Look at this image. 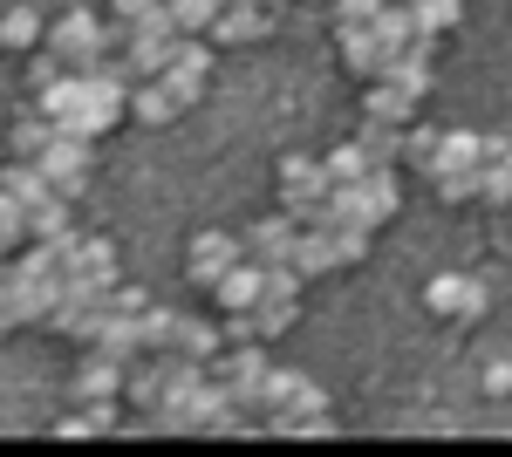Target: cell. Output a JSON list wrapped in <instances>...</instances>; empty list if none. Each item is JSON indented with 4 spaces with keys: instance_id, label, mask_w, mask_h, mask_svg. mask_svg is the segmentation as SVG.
Wrapping results in <instances>:
<instances>
[{
    "instance_id": "d4e9b609",
    "label": "cell",
    "mask_w": 512,
    "mask_h": 457,
    "mask_svg": "<svg viewBox=\"0 0 512 457\" xmlns=\"http://www.w3.org/2000/svg\"><path fill=\"white\" fill-rule=\"evenodd\" d=\"M301 382H308V376H294V369H274V362H267V376H260V389H253V410L267 417V410H280V403H294Z\"/></svg>"
},
{
    "instance_id": "60d3db41",
    "label": "cell",
    "mask_w": 512,
    "mask_h": 457,
    "mask_svg": "<svg viewBox=\"0 0 512 457\" xmlns=\"http://www.w3.org/2000/svg\"><path fill=\"white\" fill-rule=\"evenodd\" d=\"M7 328H14V314H7V307H0V335H7Z\"/></svg>"
},
{
    "instance_id": "ba28073f",
    "label": "cell",
    "mask_w": 512,
    "mask_h": 457,
    "mask_svg": "<svg viewBox=\"0 0 512 457\" xmlns=\"http://www.w3.org/2000/svg\"><path fill=\"white\" fill-rule=\"evenodd\" d=\"M328 212H335V232L342 226H362V232H376L390 212L376 205V191H369V178H355V185H328Z\"/></svg>"
},
{
    "instance_id": "6da1fadb",
    "label": "cell",
    "mask_w": 512,
    "mask_h": 457,
    "mask_svg": "<svg viewBox=\"0 0 512 457\" xmlns=\"http://www.w3.org/2000/svg\"><path fill=\"white\" fill-rule=\"evenodd\" d=\"M48 48H55L76 76H96V69L110 62V48H103V21H96L89 7H69V14L48 28Z\"/></svg>"
},
{
    "instance_id": "f35d334b",
    "label": "cell",
    "mask_w": 512,
    "mask_h": 457,
    "mask_svg": "<svg viewBox=\"0 0 512 457\" xmlns=\"http://www.w3.org/2000/svg\"><path fill=\"white\" fill-rule=\"evenodd\" d=\"M55 437H62V444H76V437H89V423H82V410H69V417L55 423Z\"/></svg>"
},
{
    "instance_id": "ab89813d",
    "label": "cell",
    "mask_w": 512,
    "mask_h": 457,
    "mask_svg": "<svg viewBox=\"0 0 512 457\" xmlns=\"http://www.w3.org/2000/svg\"><path fill=\"white\" fill-rule=\"evenodd\" d=\"M485 389L506 396V389H512V362H492V369H485Z\"/></svg>"
},
{
    "instance_id": "d6986e66",
    "label": "cell",
    "mask_w": 512,
    "mask_h": 457,
    "mask_svg": "<svg viewBox=\"0 0 512 457\" xmlns=\"http://www.w3.org/2000/svg\"><path fill=\"white\" fill-rule=\"evenodd\" d=\"M403 130H410V123H376V116H362L355 144L369 151V164H403Z\"/></svg>"
},
{
    "instance_id": "d590c367",
    "label": "cell",
    "mask_w": 512,
    "mask_h": 457,
    "mask_svg": "<svg viewBox=\"0 0 512 457\" xmlns=\"http://www.w3.org/2000/svg\"><path fill=\"white\" fill-rule=\"evenodd\" d=\"M383 0H335V28H376Z\"/></svg>"
},
{
    "instance_id": "7402d4cb",
    "label": "cell",
    "mask_w": 512,
    "mask_h": 457,
    "mask_svg": "<svg viewBox=\"0 0 512 457\" xmlns=\"http://www.w3.org/2000/svg\"><path fill=\"white\" fill-rule=\"evenodd\" d=\"M62 232H76V198H48V205H35L28 212V239H62Z\"/></svg>"
},
{
    "instance_id": "8fae6325",
    "label": "cell",
    "mask_w": 512,
    "mask_h": 457,
    "mask_svg": "<svg viewBox=\"0 0 512 457\" xmlns=\"http://www.w3.org/2000/svg\"><path fill=\"white\" fill-rule=\"evenodd\" d=\"M478 157H485V137H478V130H444V137H437V151H431V164H424V178H451V171H472Z\"/></svg>"
},
{
    "instance_id": "8992f818",
    "label": "cell",
    "mask_w": 512,
    "mask_h": 457,
    "mask_svg": "<svg viewBox=\"0 0 512 457\" xmlns=\"http://www.w3.org/2000/svg\"><path fill=\"white\" fill-rule=\"evenodd\" d=\"M294 246H301V226H294L287 212L246 226V260H253V267H294Z\"/></svg>"
},
{
    "instance_id": "7c38bea8",
    "label": "cell",
    "mask_w": 512,
    "mask_h": 457,
    "mask_svg": "<svg viewBox=\"0 0 512 457\" xmlns=\"http://www.w3.org/2000/svg\"><path fill=\"white\" fill-rule=\"evenodd\" d=\"M178 110H185V103H178V96L164 89V76L130 82V116H137V123H151V130H164V123H171Z\"/></svg>"
},
{
    "instance_id": "3957f363",
    "label": "cell",
    "mask_w": 512,
    "mask_h": 457,
    "mask_svg": "<svg viewBox=\"0 0 512 457\" xmlns=\"http://www.w3.org/2000/svg\"><path fill=\"white\" fill-rule=\"evenodd\" d=\"M205 369L226 382V396H233L239 410H253V389H260V376H267V355H260V342H226Z\"/></svg>"
},
{
    "instance_id": "ac0fdd59",
    "label": "cell",
    "mask_w": 512,
    "mask_h": 457,
    "mask_svg": "<svg viewBox=\"0 0 512 457\" xmlns=\"http://www.w3.org/2000/svg\"><path fill=\"white\" fill-rule=\"evenodd\" d=\"M55 137H62V130H55V116L21 110V116H14V130H7V151H14V157H41Z\"/></svg>"
},
{
    "instance_id": "d6a6232c",
    "label": "cell",
    "mask_w": 512,
    "mask_h": 457,
    "mask_svg": "<svg viewBox=\"0 0 512 457\" xmlns=\"http://www.w3.org/2000/svg\"><path fill=\"white\" fill-rule=\"evenodd\" d=\"M437 137H444V130L410 123V130H403V164H417V171H424V164H431V151H437Z\"/></svg>"
},
{
    "instance_id": "603a6c76",
    "label": "cell",
    "mask_w": 512,
    "mask_h": 457,
    "mask_svg": "<svg viewBox=\"0 0 512 457\" xmlns=\"http://www.w3.org/2000/svg\"><path fill=\"white\" fill-rule=\"evenodd\" d=\"M178 355H198V362H212L219 348H226V328H212V321H192V314H178Z\"/></svg>"
},
{
    "instance_id": "e0dca14e",
    "label": "cell",
    "mask_w": 512,
    "mask_h": 457,
    "mask_svg": "<svg viewBox=\"0 0 512 457\" xmlns=\"http://www.w3.org/2000/svg\"><path fill=\"white\" fill-rule=\"evenodd\" d=\"M103 355H117V362H137L144 355V328H137V314H103V328H96V342Z\"/></svg>"
},
{
    "instance_id": "74e56055",
    "label": "cell",
    "mask_w": 512,
    "mask_h": 457,
    "mask_svg": "<svg viewBox=\"0 0 512 457\" xmlns=\"http://www.w3.org/2000/svg\"><path fill=\"white\" fill-rule=\"evenodd\" d=\"M151 7H164V0H110V14H117V21H144Z\"/></svg>"
},
{
    "instance_id": "52a82bcc",
    "label": "cell",
    "mask_w": 512,
    "mask_h": 457,
    "mask_svg": "<svg viewBox=\"0 0 512 457\" xmlns=\"http://www.w3.org/2000/svg\"><path fill=\"white\" fill-rule=\"evenodd\" d=\"M424 301H431V314H444V321H478V314H485V287H478L472 273H437L431 287H424Z\"/></svg>"
},
{
    "instance_id": "30bf717a",
    "label": "cell",
    "mask_w": 512,
    "mask_h": 457,
    "mask_svg": "<svg viewBox=\"0 0 512 457\" xmlns=\"http://www.w3.org/2000/svg\"><path fill=\"white\" fill-rule=\"evenodd\" d=\"M123 376H130V362L103 355V348H89V355H82V369H76V382H69V396H76V403H96V396H123Z\"/></svg>"
},
{
    "instance_id": "7a4b0ae2",
    "label": "cell",
    "mask_w": 512,
    "mask_h": 457,
    "mask_svg": "<svg viewBox=\"0 0 512 457\" xmlns=\"http://www.w3.org/2000/svg\"><path fill=\"white\" fill-rule=\"evenodd\" d=\"M239 260H246V232H219L212 226V232H198L192 246H185V280H192V287H219Z\"/></svg>"
},
{
    "instance_id": "f546056e",
    "label": "cell",
    "mask_w": 512,
    "mask_h": 457,
    "mask_svg": "<svg viewBox=\"0 0 512 457\" xmlns=\"http://www.w3.org/2000/svg\"><path fill=\"white\" fill-rule=\"evenodd\" d=\"M21 239H28V205L14 191H0V253H14Z\"/></svg>"
},
{
    "instance_id": "4316f807",
    "label": "cell",
    "mask_w": 512,
    "mask_h": 457,
    "mask_svg": "<svg viewBox=\"0 0 512 457\" xmlns=\"http://www.w3.org/2000/svg\"><path fill=\"white\" fill-rule=\"evenodd\" d=\"M137 328H144V355H164V348L178 342V314H171V307H144Z\"/></svg>"
},
{
    "instance_id": "ffe728a7",
    "label": "cell",
    "mask_w": 512,
    "mask_h": 457,
    "mask_svg": "<svg viewBox=\"0 0 512 457\" xmlns=\"http://www.w3.org/2000/svg\"><path fill=\"white\" fill-rule=\"evenodd\" d=\"M260 280H267V267H253V260H239V267L226 273V280H219L212 294H219V307H226V314H239V307H253V301H260Z\"/></svg>"
},
{
    "instance_id": "9a60e30c",
    "label": "cell",
    "mask_w": 512,
    "mask_h": 457,
    "mask_svg": "<svg viewBox=\"0 0 512 457\" xmlns=\"http://www.w3.org/2000/svg\"><path fill=\"white\" fill-rule=\"evenodd\" d=\"M376 35H383V48H390V55L417 48V41H424V28H417V7H410V0H383V14H376Z\"/></svg>"
},
{
    "instance_id": "8d00e7d4",
    "label": "cell",
    "mask_w": 512,
    "mask_h": 457,
    "mask_svg": "<svg viewBox=\"0 0 512 457\" xmlns=\"http://www.w3.org/2000/svg\"><path fill=\"white\" fill-rule=\"evenodd\" d=\"M62 76H69V62H62L55 48H41L35 62H28V82H35V89H48V82H62Z\"/></svg>"
},
{
    "instance_id": "83f0119b",
    "label": "cell",
    "mask_w": 512,
    "mask_h": 457,
    "mask_svg": "<svg viewBox=\"0 0 512 457\" xmlns=\"http://www.w3.org/2000/svg\"><path fill=\"white\" fill-rule=\"evenodd\" d=\"M219 7L226 0H171V21H178V35H205L219 21Z\"/></svg>"
},
{
    "instance_id": "9c48e42d",
    "label": "cell",
    "mask_w": 512,
    "mask_h": 457,
    "mask_svg": "<svg viewBox=\"0 0 512 457\" xmlns=\"http://www.w3.org/2000/svg\"><path fill=\"white\" fill-rule=\"evenodd\" d=\"M335 48H342V69L362 76V82H376L383 69H390V48H383L376 28H335Z\"/></svg>"
},
{
    "instance_id": "2e32d148",
    "label": "cell",
    "mask_w": 512,
    "mask_h": 457,
    "mask_svg": "<svg viewBox=\"0 0 512 457\" xmlns=\"http://www.w3.org/2000/svg\"><path fill=\"white\" fill-rule=\"evenodd\" d=\"M0 191H14V198H21V205H28V212H35V205H48V198H55V185H48V171H41L35 157H14V164H7V171H0Z\"/></svg>"
},
{
    "instance_id": "cb8c5ba5",
    "label": "cell",
    "mask_w": 512,
    "mask_h": 457,
    "mask_svg": "<svg viewBox=\"0 0 512 457\" xmlns=\"http://www.w3.org/2000/svg\"><path fill=\"white\" fill-rule=\"evenodd\" d=\"M321 164H328V185H355V178H369V171H376V164H369V151H362V144H335V151H321Z\"/></svg>"
},
{
    "instance_id": "44dd1931",
    "label": "cell",
    "mask_w": 512,
    "mask_h": 457,
    "mask_svg": "<svg viewBox=\"0 0 512 457\" xmlns=\"http://www.w3.org/2000/svg\"><path fill=\"white\" fill-rule=\"evenodd\" d=\"M362 116H376V123H410V116H417V96H403L396 82H369Z\"/></svg>"
},
{
    "instance_id": "277c9868",
    "label": "cell",
    "mask_w": 512,
    "mask_h": 457,
    "mask_svg": "<svg viewBox=\"0 0 512 457\" xmlns=\"http://www.w3.org/2000/svg\"><path fill=\"white\" fill-rule=\"evenodd\" d=\"M35 164L48 171V185L62 191V198H82V191H89V171H96V157H89V137H55V144H48Z\"/></svg>"
},
{
    "instance_id": "b9f144b4",
    "label": "cell",
    "mask_w": 512,
    "mask_h": 457,
    "mask_svg": "<svg viewBox=\"0 0 512 457\" xmlns=\"http://www.w3.org/2000/svg\"><path fill=\"white\" fill-rule=\"evenodd\" d=\"M410 7H417V0H410Z\"/></svg>"
},
{
    "instance_id": "4fadbf2b",
    "label": "cell",
    "mask_w": 512,
    "mask_h": 457,
    "mask_svg": "<svg viewBox=\"0 0 512 457\" xmlns=\"http://www.w3.org/2000/svg\"><path fill=\"white\" fill-rule=\"evenodd\" d=\"M294 267H301V280H315V273L349 267V260H342V239H335V232H308V226H301V246H294Z\"/></svg>"
},
{
    "instance_id": "e575fe53",
    "label": "cell",
    "mask_w": 512,
    "mask_h": 457,
    "mask_svg": "<svg viewBox=\"0 0 512 457\" xmlns=\"http://www.w3.org/2000/svg\"><path fill=\"white\" fill-rule=\"evenodd\" d=\"M478 164H485V157H478ZM478 164H472V171L437 178V198H444V205H465V198H478Z\"/></svg>"
},
{
    "instance_id": "5b68a950",
    "label": "cell",
    "mask_w": 512,
    "mask_h": 457,
    "mask_svg": "<svg viewBox=\"0 0 512 457\" xmlns=\"http://www.w3.org/2000/svg\"><path fill=\"white\" fill-rule=\"evenodd\" d=\"M328 198V164L308 151H287L280 157V212H294V205H315Z\"/></svg>"
},
{
    "instance_id": "1f68e13d",
    "label": "cell",
    "mask_w": 512,
    "mask_h": 457,
    "mask_svg": "<svg viewBox=\"0 0 512 457\" xmlns=\"http://www.w3.org/2000/svg\"><path fill=\"white\" fill-rule=\"evenodd\" d=\"M164 89H171V96L192 110L198 96H205V69H185V62H171V69H164Z\"/></svg>"
},
{
    "instance_id": "836d02e7",
    "label": "cell",
    "mask_w": 512,
    "mask_h": 457,
    "mask_svg": "<svg viewBox=\"0 0 512 457\" xmlns=\"http://www.w3.org/2000/svg\"><path fill=\"white\" fill-rule=\"evenodd\" d=\"M117 403H123V396H96V403H76L82 423H89V437H110V430H117V417H123Z\"/></svg>"
},
{
    "instance_id": "484cf974",
    "label": "cell",
    "mask_w": 512,
    "mask_h": 457,
    "mask_svg": "<svg viewBox=\"0 0 512 457\" xmlns=\"http://www.w3.org/2000/svg\"><path fill=\"white\" fill-rule=\"evenodd\" d=\"M478 205H512V157H485L478 164Z\"/></svg>"
},
{
    "instance_id": "f1b7e54d",
    "label": "cell",
    "mask_w": 512,
    "mask_h": 457,
    "mask_svg": "<svg viewBox=\"0 0 512 457\" xmlns=\"http://www.w3.org/2000/svg\"><path fill=\"white\" fill-rule=\"evenodd\" d=\"M458 21H465V0H417V28H424V35H444V28H458Z\"/></svg>"
},
{
    "instance_id": "5bb4252c",
    "label": "cell",
    "mask_w": 512,
    "mask_h": 457,
    "mask_svg": "<svg viewBox=\"0 0 512 457\" xmlns=\"http://www.w3.org/2000/svg\"><path fill=\"white\" fill-rule=\"evenodd\" d=\"M123 396H130V410H158L164 403V355H137L130 376H123Z\"/></svg>"
},
{
    "instance_id": "4dcf8cb0",
    "label": "cell",
    "mask_w": 512,
    "mask_h": 457,
    "mask_svg": "<svg viewBox=\"0 0 512 457\" xmlns=\"http://www.w3.org/2000/svg\"><path fill=\"white\" fill-rule=\"evenodd\" d=\"M0 41H7V48H35L41 21L28 14V7H7V14H0Z\"/></svg>"
}]
</instances>
